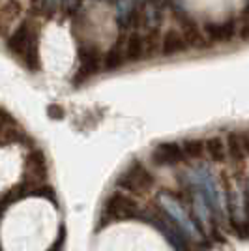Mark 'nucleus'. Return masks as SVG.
<instances>
[{
    "label": "nucleus",
    "mask_w": 249,
    "mask_h": 251,
    "mask_svg": "<svg viewBox=\"0 0 249 251\" xmlns=\"http://www.w3.org/2000/svg\"><path fill=\"white\" fill-rule=\"evenodd\" d=\"M8 51L17 56L32 72L40 70V52H38V34L30 21H23L6 36Z\"/></svg>",
    "instance_id": "1"
},
{
    "label": "nucleus",
    "mask_w": 249,
    "mask_h": 251,
    "mask_svg": "<svg viewBox=\"0 0 249 251\" xmlns=\"http://www.w3.org/2000/svg\"><path fill=\"white\" fill-rule=\"evenodd\" d=\"M116 184L129 193H145L154 186V175L141 161H131L116 178Z\"/></svg>",
    "instance_id": "2"
},
{
    "label": "nucleus",
    "mask_w": 249,
    "mask_h": 251,
    "mask_svg": "<svg viewBox=\"0 0 249 251\" xmlns=\"http://www.w3.org/2000/svg\"><path fill=\"white\" fill-rule=\"evenodd\" d=\"M139 212V204L129 195H124L120 191L111 193L105 201V214L111 220H131Z\"/></svg>",
    "instance_id": "3"
},
{
    "label": "nucleus",
    "mask_w": 249,
    "mask_h": 251,
    "mask_svg": "<svg viewBox=\"0 0 249 251\" xmlns=\"http://www.w3.org/2000/svg\"><path fill=\"white\" fill-rule=\"evenodd\" d=\"M23 2L21 0H4L0 4V36L6 38L21 19Z\"/></svg>",
    "instance_id": "4"
},
{
    "label": "nucleus",
    "mask_w": 249,
    "mask_h": 251,
    "mask_svg": "<svg viewBox=\"0 0 249 251\" xmlns=\"http://www.w3.org/2000/svg\"><path fill=\"white\" fill-rule=\"evenodd\" d=\"M186 159L182 147L178 143H161L152 152V161L159 167H173Z\"/></svg>",
    "instance_id": "5"
},
{
    "label": "nucleus",
    "mask_w": 249,
    "mask_h": 251,
    "mask_svg": "<svg viewBox=\"0 0 249 251\" xmlns=\"http://www.w3.org/2000/svg\"><path fill=\"white\" fill-rule=\"evenodd\" d=\"M101 52L98 51L96 45H84L81 49V60H79V72L77 75L83 77V79H88L96 75L100 70H101Z\"/></svg>",
    "instance_id": "6"
},
{
    "label": "nucleus",
    "mask_w": 249,
    "mask_h": 251,
    "mask_svg": "<svg viewBox=\"0 0 249 251\" xmlns=\"http://www.w3.org/2000/svg\"><path fill=\"white\" fill-rule=\"evenodd\" d=\"M202 32L210 42L227 43L236 36V23H234V19H228L223 23H208Z\"/></svg>",
    "instance_id": "7"
},
{
    "label": "nucleus",
    "mask_w": 249,
    "mask_h": 251,
    "mask_svg": "<svg viewBox=\"0 0 249 251\" xmlns=\"http://www.w3.org/2000/svg\"><path fill=\"white\" fill-rule=\"evenodd\" d=\"M187 51V45L184 36L180 34L178 28H169L165 30L161 42H159V52L163 56H176V54H182V52Z\"/></svg>",
    "instance_id": "8"
},
{
    "label": "nucleus",
    "mask_w": 249,
    "mask_h": 251,
    "mask_svg": "<svg viewBox=\"0 0 249 251\" xmlns=\"http://www.w3.org/2000/svg\"><path fill=\"white\" fill-rule=\"evenodd\" d=\"M180 34L184 36V40H186V45L187 49L191 47V49H202V47H206V36H204V32L199 28L197 25L193 21H189V19H182V23H180Z\"/></svg>",
    "instance_id": "9"
},
{
    "label": "nucleus",
    "mask_w": 249,
    "mask_h": 251,
    "mask_svg": "<svg viewBox=\"0 0 249 251\" xmlns=\"http://www.w3.org/2000/svg\"><path fill=\"white\" fill-rule=\"evenodd\" d=\"M124 56L125 62L137 64L141 62L146 56V49H145V38L141 32H131L124 42Z\"/></svg>",
    "instance_id": "10"
},
{
    "label": "nucleus",
    "mask_w": 249,
    "mask_h": 251,
    "mask_svg": "<svg viewBox=\"0 0 249 251\" xmlns=\"http://www.w3.org/2000/svg\"><path fill=\"white\" fill-rule=\"evenodd\" d=\"M225 148H227L228 154L234 157L236 161H246L249 150L248 133L246 131H232L227 137V147Z\"/></svg>",
    "instance_id": "11"
},
{
    "label": "nucleus",
    "mask_w": 249,
    "mask_h": 251,
    "mask_svg": "<svg viewBox=\"0 0 249 251\" xmlns=\"http://www.w3.org/2000/svg\"><path fill=\"white\" fill-rule=\"evenodd\" d=\"M125 62V56H124V42L122 40H118V42L114 43L113 47L109 49V52L105 54L103 62H101V66H103L105 70H118V68H122V64Z\"/></svg>",
    "instance_id": "12"
},
{
    "label": "nucleus",
    "mask_w": 249,
    "mask_h": 251,
    "mask_svg": "<svg viewBox=\"0 0 249 251\" xmlns=\"http://www.w3.org/2000/svg\"><path fill=\"white\" fill-rule=\"evenodd\" d=\"M202 141H204V154L206 156H210L214 161H223L225 159L227 148H225V143L221 141V137H208Z\"/></svg>",
    "instance_id": "13"
},
{
    "label": "nucleus",
    "mask_w": 249,
    "mask_h": 251,
    "mask_svg": "<svg viewBox=\"0 0 249 251\" xmlns=\"http://www.w3.org/2000/svg\"><path fill=\"white\" fill-rule=\"evenodd\" d=\"M182 152H184V156L191 157V159H199L204 156V141L202 139H187L182 145Z\"/></svg>",
    "instance_id": "14"
},
{
    "label": "nucleus",
    "mask_w": 249,
    "mask_h": 251,
    "mask_svg": "<svg viewBox=\"0 0 249 251\" xmlns=\"http://www.w3.org/2000/svg\"><path fill=\"white\" fill-rule=\"evenodd\" d=\"M145 38V49H146V56H154L156 52H159V42H161V36H159V30L157 28H150L146 30Z\"/></svg>",
    "instance_id": "15"
},
{
    "label": "nucleus",
    "mask_w": 249,
    "mask_h": 251,
    "mask_svg": "<svg viewBox=\"0 0 249 251\" xmlns=\"http://www.w3.org/2000/svg\"><path fill=\"white\" fill-rule=\"evenodd\" d=\"M47 115L51 116V118H62L64 116V109L60 105H49V109H47Z\"/></svg>",
    "instance_id": "16"
}]
</instances>
